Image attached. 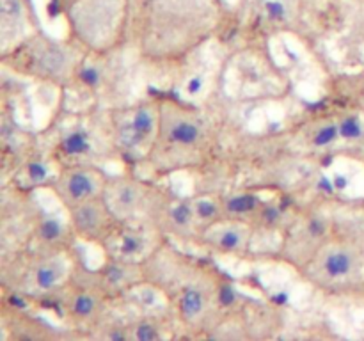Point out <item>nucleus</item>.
Wrapping results in <instances>:
<instances>
[{"mask_svg": "<svg viewBox=\"0 0 364 341\" xmlns=\"http://www.w3.org/2000/svg\"><path fill=\"white\" fill-rule=\"evenodd\" d=\"M230 20L224 0H132L127 48L151 66L181 64Z\"/></svg>", "mask_w": 364, "mask_h": 341, "instance_id": "obj_1", "label": "nucleus"}, {"mask_svg": "<svg viewBox=\"0 0 364 341\" xmlns=\"http://www.w3.org/2000/svg\"><path fill=\"white\" fill-rule=\"evenodd\" d=\"M142 265L146 279L159 284L169 298L180 329L199 334L223 313L220 290L230 277L206 259L183 254L166 238Z\"/></svg>", "mask_w": 364, "mask_h": 341, "instance_id": "obj_2", "label": "nucleus"}, {"mask_svg": "<svg viewBox=\"0 0 364 341\" xmlns=\"http://www.w3.org/2000/svg\"><path fill=\"white\" fill-rule=\"evenodd\" d=\"M159 137L144 166L155 174L199 167L212 151V131L196 103L181 96L159 94Z\"/></svg>", "mask_w": 364, "mask_h": 341, "instance_id": "obj_3", "label": "nucleus"}, {"mask_svg": "<svg viewBox=\"0 0 364 341\" xmlns=\"http://www.w3.org/2000/svg\"><path fill=\"white\" fill-rule=\"evenodd\" d=\"M80 263L75 247H23L11 259L4 258L2 288L43 305L70 283Z\"/></svg>", "mask_w": 364, "mask_h": 341, "instance_id": "obj_4", "label": "nucleus"}, {"mask_svg": "<svg viewBox=\"0 0 364 341\" xmlns=\"http://www.w3.org/2000/svg\"><path fill=\"white\" fill-rule=\"evenodd\" d=\"M63 16L68 38L87 52L112 53L127 48L132 0H52Z\"/></svg>", "mask_w": 364, "mask_h": 341, "instance_id": "obj_5", "label": "nucleus"}, {"mask_svg": "<svg viewBox=\"0 0 364 341\" xmlns=\"http://www.w3.org/2000/svg\"><path fill=\"white\" fill-rule=\"evenodd\" d=\"M297 274L326 293H348L364 288V231L341 229L336 222L333 233Z\"/></svg>", "mask_w": 364, "mask_h": 341, "instance_id": "obj_6", "label": "nucleus"}, {"mask_svg": "<svg viewBox=\"0 0 364 341\" xmlns=\"http://www.w3.org/2000/svg\"><path fill=\"white\" fill-rule=\"evenodd\" d=\"M85 52L87 50L71 38L59 41L38 31L2 53V66L20 77L64 89L73 84Z\"/></svg>", "mask_w": 364, "mask_h": 341, "instance_id": "obj_7", "label": "nucleus"}, {"mask_svg": "<svg viewBox=\"0 0 364 341\" xmlns=\"http://www.w3.org/2000/svg\"><path fill=\"white\" fill-rule=\"evenodd\" d=\"M48 155L60 167L75 163L103 166V162L116 158L109 110H100V114H95V110L68 114L57 123V135Z\"/></svg>", "mask_w": 364, "mask_h": 341, "instance_id": "obj_8", "label": "nucleus"}, {"mask_svg": "<svg viewBox=\"0 0 364 341\" xmlns=\"http://www.w3.org/2000/svg\"><path fill=\"white\" fill-rule=\"evenodd\" d=\"M110 131L117 156L127 163L144 166L159 137V94L135 99L109 110Z\"/></svg>", "mask_w": 364, "mask_h": 341, "instance_id": "obj_9", "label": "nucleus"}, {"mask_svg": "<svg viewBox=\"0 0 364 341\" xmlns=\"http://www.w3.org/2000/svg\"><path fill=\"white\" fill-rule=\"evenodd\" d=\"M46 304L75 330H82L84 336H92L110 318L109 308L116 302L103 290L95 270L80 263L70 283Z\"/></svg>", "mask_w": 364, "mask_h": 341, "instance_id": "obj_10", "label": "nucleus"}, {"mask_svg": "<svg viewBox=\"0 0 364 341\" xmlns=\"http://www.w3.org/2000/svg\"><path fill=\"white\" fill-rule=\"evenodd\" d=\"M304 9L306 0H238L235 21L240 34L249 39L299 36Z\"/></svg>", "mask_w": 364, "mask_h": 341, "instance_id": "obj_11", "label": "nucleus"}, {"mask_svg": "<svg viewBox=\"0 0 364 341\" xmlns=\"http://www.w3.org/2000/svg\"><path fill=\"white\" fill-rule=\"evenodd\" d=\"M167 192L160 190L155 183L144 180L137 173L109 174L103 199L110 212L119 222L149 220L153 222L155 213Z\"/></svg>", "mask_w": 364, "mask_h": 341, "instance_id": "obj_12", "label": "nucleus"}, {"mask_svg": "<svg viewBox=\"0 0 364 341\" xmlns=\"http://www.w3.org/2000/svg\"><path fill=\"white\" fill-rule=\"evenodd\" d=\"M334 226L336 219L333 213L326 212L320 206H313L297 213L283 229L281 258L299 270L322 245V242L333 233Z\"/></svg>", "mask_w": 364, "mask_h": 341, "instance_id": "obj_13", "label": "nucleus"}, {"mask_svg": "<svg viewBox=\"0 0 364 341\" xmlns=\"http://www.w3.org/2000/svg\"><path fill=\"white\" fill-rule=\"evenodd\" d=\"M109 174L102 166L95 163H75L59 167L46 192L55 197L63 210L103 195Z\"/></svg>", "mask_w": 364, "mask_h": 341, "instance_id": "obj_14", "label": "nucleus"}, {"mask_svg": "<svg viewBox=\"0 0 364 341\" xmlns=\"http://www.w3.org/2000/svg\"><path fill=\"white\" fill-rule=\"evenodd\" d=\"M166 240L162 231L149 220L119 222L102 245L103 256L130 263H144Z\"/></svg>", "mask_w": 364, "mask_h": 341, "instance_id": "obj_15", "label": "nucleus"}, {"mask_svg": "<svg viewBox=\"0 0 364 341\" xmlns=\"http://www.w3.org/2000/svg\"><path fill=\"white\" fill-rule=\"evenodd\" d=\"M255 234L256 229L249 220L224 217L210 226L201 227L198 245L217 256L247 258Z\"/></svg>", "mask_w": 364, "mask_h": 341, "instance_id": "obj_16", "label": "nucleus"}, {"mask_svg": "<svg viewBox=\"0 0 364 341\" xmlns=\"http://www.w3.org/2000/svg\"><path fill=\"white\" fill-rule=\"evenodd\" d=\"M66 213L77 240L98 247H102L107 238L119 226V220L110 212L103 195L71 206Z\"/></svg>", "mask_w": 364, "mask_h": 341, "instance_id": "obj_17", "label": "nucleus"}, {"mask_svg": "<svg viewBox=\"0 0 364 341\" xmlns=\"http://www.w3.org/2000/svg\"><path fill=\"white\" fill-rule=\"evenodd\" d=\"M153 224L162 231V234L169 240L188 242V244H198L199 227L196 220L194 208H192L191 195H164L159 210L155 213Z\"/></svg>", "mask_w": 364, "mask_h": 341, "instance_id": "obj_18", "label": "nucleus"}, {"mask_svg": "<svg viewBox=\"0 0 364 341\" xmlns=\"http://www.w3.org/2000/svg\"><path fill=\"white\" fill-rule=\"evenodd\" d=\"M41 31L32 0H0V43L2 53Z\"/></svg>", "mask_w": 364, "mask_h": 341, "instance_id": "obj_19", "label": "nucleus"}, {"mask_svg": "<svg viewBox=\"0 0 364 341\" xmlns=\"http://www.w3.org/2000/svg\"><path fill=\"white\" fill-rule=\"evenodd\" d=\"M66 212V210H64ZM31 242L39 247L48 249H71L77 244L73 229H71L68 213L59 215L53 210L45 208L43 205L36 202L34 215H32Z\"/></svg>", "mask_w": 364, "mask_h": 341, "instance_id": "obj_20", "label": "nucleus"}, {"mask_svg": "<svg viewBox=\"0 0 364 341\" xmlns=\"http://www.w3.org/2000/svg\"><path fill=\"white\" fill-rule=\"evenodd\" d=\"M59 163L48 153L46 155L28 153L14 167L13 187L28 194L36 190H46L59 173Z\"/></svg>", "mask_w": 364, "mask_h": 341, "instance_id": "obj_21", "label": "nucleus"}, {"mask_svg": "<svg viewBox=\"0 0 364 341\" xmlns=\"http://www.w3.org/2000/svg\"><path fill=\"white\" fill-rule=\"evenodd\" d=\"M100 284L107 291L114 302L124 293L130 286H134L139 281L146 279L144 265L142 263L121 261V259L103 256L102 266L95 270Z\"/></svg>", "mask_w": 364, "mask_h": 341, "instance_id": "obj_22", "label": "nucleus"}, {"mask_svg": "<svg viewBox=\"0 0 364 341\" xmlns=\"http://www.w3.org/2000/svg\"><path fill=\"white\" fill-rule=\"evenodd\" d=\"M135 315H171L169 298L162 288L149 279H142L128 288L116 301ZM173 316V315H171Z\"/></svg>", "mask_w": 364, "mask_h": 341, "instance_id": "obj_23", "label": "nucleus"}, {"mask_svg": "<svg viewBox=\"0 0 364 341\" xmlns=\"http://www.w3.org/2000/svg\"><path fill=\"white\" fill-rule=\"evenodd\" d=\"M128 340L135 341H156L176 337L173 329H180L176 320L171 315H134L127 322Z\"/></svg>", "mask_w": 364, "mask_h": 341, "instance_id": "obj_24", "label": "nucleus"}, {"mask_svg": "<svg viewBox=\"0 0 364 341\" xmlns=\"http://www.w3.org/2000/svg\"><path fill=\"white\" fill-rule=\"evenodd\" d=\"M267 199L262 192L255 188H244V190H235L231 194L224 195V212L230 219H244L251 222Z\"/></svg>", "mask_w": 364, "mask_h": 341, "instance_id": "obj_25", "label": "nucleus"}, {"mask_svg": "<svg viewBox=\"0 0 364 341\" xmlns=\"http://www.w3.org/2000/svg\"><path fill=\"white\" fill-rule=\"evenodd\" d=\"M191 201L199 227H206L226 217L224 195L213 194V192H199V194L191 195Z\"/></svg>", "mask_w": 364, "mask_h": 341, "instance_id": "obj_26", "label": "nucleus"}, {"mask_svg": "<svg viewBox=\"0 0 364 341\" xmlns=\"http://www.w3.org/2000/svg\"><path fill=\"white\" fill-rule=\"evenodd\" d=\"M288 206L284 199H267L262 208L256 212V215L251 219V224L255 226L256 233L259 229L263 231H277L284 229L290 222H287Z\"/></svg>", "mask_w": 364, "mask_h": 341, "instance_id": "obj_27", "label": "nucleus"}, {"mask_svg": "<svg viewBox=\"0 0 364 341\" xmlns=\"http://www.w3.org/2000/svg\"><path fill=\"white\" fill-rule=\"evenodd\" d=\"M338 130H340L341 144L363 146L364 144V116L359 112L336 114Z\"/></svg>", "mask_w": 364, "mask_h": 341, "instance_id": "obj_28", "label": "nucleus"}, {"mask_svg": "<svg viewBox=\"0 0 364 341\" xmlns=\"http://www.w3.org/2000/svg\"><path fill=\"white\" fill-rule=\"evenodd\" d=\"M309 144L315 149H331L336 148L338 144H341L336 114H333L329 119L320 121V123L313 128L311 137H309Z\"/></svg>", "mask_w": 364, "mask_h": 341, "instance_id": "obj_29", "label": "nucleus"}]
</instances>
